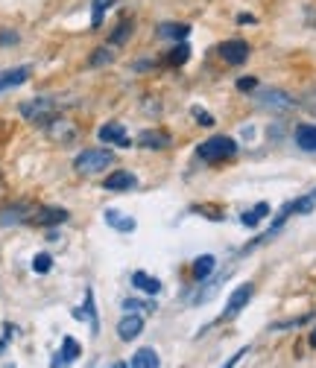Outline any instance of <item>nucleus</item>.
<instances>
[{"label":"nucleus","mask_w":316,"mask_h":368,"mask_svg":"<svg viewBox=\"0 0 316 368\" xmlns=\"http://www.w3.org/2000/svg\"><path fill=\"white\" fill-rule=\"evenodd\" d=\"M18 36L15 32H0V44H15Z\"/></svg>","instance_id":"nucleus-33"},{"label":"nucleus","mask_w":316,"mask_h":368,"mask_svg":"<svg viewBox=\"0 0 316 368\" xmlns=\"http://www.w3.org/2000/svg\"><path fill=\"white\" fill-rule=\"evenodd\" d=\"M138 144L147 146V149H167L170 146V135L158 132V129H147V132L138 135Z\"/></svg>","instance_id":"nucleus-13"},{"label":"nucleus","mask_w":316,"mask_h":368,"mask_svg":"<svg viewBox=\"0 0 316 368\" xmlns=\"http://www.w3.org/2000/svg\"><path fill=\"white\" fill-rule=\"evenodd\" d=\"M252 292H255V287H252V284H241V287H237V289L232 292V295H228V304H226V310H223V319H234L237 313H241V310L249 304Z\"/></svg>","instance_id":"nucleus-5"},{"label":"nucleus","mask_w":316,"mask_h":368,"mask_svg":"<svg viewBox=\"0 0 316 368\" xmlns=\"http://www.w3.org/2000/svg\"><path fill=\"white\" fill-rule=\"evenodd\" d=\"M50 269H53V257L50 254H36V257H32V272L47 275Z\"/></svg>","instance_id":"nucleus-27"},{"label":"nucleus","mask_w":316,"mask_h":368,"mask_svg":"<svg viewBox=\"0 0 316 368\" xmlns=\"http://www.w3.org/2000/svg\"><path fill=\"white\" fill-rule=\"evenodd\" d=\"M232 155H237V140L228 137V135H214V137H208L199 146V158L211 161V164H217V161H226V158H232Z\"/></svg>","instance_id":"nucleus-1"},{"label":"nucleus","mask_w":316,"mask_h":368,"mask_svg":"<svg viewBox=\"0 0 316 368\" xmlns=\"http://www.w3.org/2000/svg\"><path fill=\"white\" fill-rule=\"evenodd\" d=\"M188 59H191V47L184 44V41H182V44H176V47H173V50L167 53V64H170V68H179V64H184Z\"/></svg>","instance_id":"nucleus-23"},{"label":"nucleus","mask_w":316,"mask_h":368,"mask_svg":"<svg viewBox=\"0 0 316 368\" xmlns=\"http://www.w3.org/2000/svg\"><path fill=\"white\" fill-rule=\"evenodd\" d=\"M85 310H88V316H91V333L97 337V333H100V321H97V310H94V292H91V289H85Z\"/></svg>","instance_id":"nucleus-26"},{"label":"nucleus","mask_w":316,"mask_h":368,"mask_svg":"<svg viewBox=\"0 0 316 368\" xmlns=\"http://www.w3.org/2000/svg\"><path fill=\"white\" fill-rule=\"evenodd\" d=\"M141 333H144V319H141L138 313H126V316L121 319V324H117V337H121L123 342H135Z\"/></svg>","instance_id":"nucleus-7"},{"label":"nucleus","mask_w":316,"mask_h":368,"mask_svg":"<svg viewBox=\"0 0 316 368\" xmlns=\"http://www.w3.org/2000/svg\"><path fill=\"white\" fill-rule=\"evenodd\" d=\"M100 140H103V144L132 146V144H129V137H126V129H123V123H106V126L100 129Z\"/></svg>","instance_id":"nucleus-12"},{"label":"nucleus","mask_w":316,"mask_h":368,"mask_svg":"<svg viewBox=\"0 0 316 368\" xmlns=\"http://www.w3.org/2000/svg\"><path fill=\"white\" fill-rule=\"evenodd\" d=\"M21 114H24V120L29 123H45L50 126L56 120V103L50 100V96H38V100H29L21 105Z\"/></svg>","instance_id":"nucleus-2"},{"label":"nucleus","mask_w":316,"mask_h":368,"mask_svg":"<svg viewBox=\"0 0 316 368\" xmlns=\"http://www.w3.org/2000/svg\"><path fill=\"white\" fill-rule=\"evenodd\" d=\"M193 114L199 117V120H196V123H199V126H214V117H211L208 111H202V108H193Z\"/></svg>","instance_id":"nucleus-31"},{"label":"nucleus","mask_w":316,"mask_h":368,"mask_svg":"<svg viewBox=\"0 0 316 368\" xmlns=\"http://www.w3.org/2000/svg\"><path fill=\"white\" fill-rule=\"evenodd\" d=\"M135 187H138V179L126 170H117L106 179V190H112V193H126V190H135Z\"/></svg>","instance_id":"nucleus-10"},{"label":"nucleus","mask_w":316,"mask_h":368,"mask_svg":"<svg viewBox=\"0 0 316 368\" xmlns=\"http://www.w3.org/2000/svg\"><path fill=\"white\" fill-rule=\"evenodd\" d=\"M264 216H269V205H267V202H260V205H255L252 211H246V213L241 216V222L246 225V228H255V225L264 220Z\"/></svg>","instance_id":"nucleus-21"},{"label":"nucleus","mask_w":316,"mask_h":368,"mask_svg":"<svg viewBox=\"0 0 316 368\" xmlns=\"http://www.w3.org/2000/svg\"><path fill=\"white\" fill-rule=\"evenodd\" d=\"M258 88V79L252 77H243V79H237V91H243V94H252Z\"/></svg>","instance_id":"nucleus-30"},{"label":"nucleus","mask_w":316,"mask_h":368,"mask_svg":"<svg viewBox=\"0 0 316 368\" xmlns=\"http://www.w3.org/2000/svg\"><path fill=\"white\" fill-rule=\"evenodd\" d=\"M158 36H161V38L184 41V38L191 36V27H188V24H161V27H158Z\"/></svg>","instance_id":"nucleus-20"},{"label":"nucleus","mask_w":316,"mask_h":368,"mask_svg":"<svg viewBox=\"0 0 316 368\" xmlns=\"http://www.w3.org/2000/svg\"><path fill=\"white\" fill-rule=\"evenodd\" d=\"M304 105H308V108H311V111L316 114V94H313V96H308V100H304Z\"/></svg>","instance_id":"nucleus-34"},{"label":"nucleus","mask_w":316,"mask_h":368,"mask_svg":"<svg viewBox=\"0 0 316 368\" xmlns=\"http://www.w3.org/2000/svg\"><path fill=\"white\" fill-rule=\"evenodd\" d=\"M255 103L260 105V108H269V111H293L299 103L293 100L290 94H284V91H258L255 94Z\"/></svg>","instance_id":"nucleus-4"},{"label":"nucleus","mask_w":316,"mask_h":368,"mask_svg":"<svg viewBox=\"0 0 316 368\" xmlns=\"http://www.w3.org/2000/svg\"><path fill=\"white\" fill-rule=\"evenodd\" d=\"M106 62H112V50H108V47H100V50H97L94 53V56H91V68H100V64H106Z\"/></svg>","instance_id":"nucleus-29"},{"label":"nucleus","mask_w":316,"mask_h":368,"mask_svg":"<svg viewBox=\"0 0 316 368\" xmlns=\"http://www.w3.org/2000/svg\"><path fill=\"white\" fill-rule=\"evenodd\" d=\"M36 222H38V225H59V222H68V211H64V208H45V211H38Z\"/></svg>","instance_id":"nucleus-17"},{"label":"nucleus","mask_w":316,"mask_h":368,"mask_svg":"<svg viewBox=\"0 0 316 368\" xmlns=\"http://www.w3.org/2000/svg\"><path fill=\"white\" fill-rule=\"evenodd\" d=\"M27 79H29V68H27V64L12 68V70H3V73H0V94L18 88V85H24Z\"/></svg>","instance_id":"nucleus-11"},{"label":"nucleus","mask_w":316,"mask_h":368,"mask_svg":"<svg viewBox=\"0 0 316 368\" xmlns=\"http://www.w3.org/2000/svg\"><path fill=\"white\" fill-rule=\"evenodd\" d=\"M112 368H132V365H126V363H114Z\"/></svg>","instance_id":"nucleus-36"},{"label":"nucleus","mask_w":316,"mask_h":368,"mask_svg":"<svg viewBox=\"0 0 316 368\" xmlns=\"http://www.w3.org/2000/svg\"><path fill=\"white\" fill-rule=\"evenodd\" d=\"M214 269H217V257H214V254L196 257V261H193V269H191V272H193V280H205V278L214 272Z\"/></svg>","instance_id":"nucleus-16"},{"label":"nucleus","mask_w":316,"mask_h":368,"mask_svg":"<svg viewBox=\"0 0 316 368\" xmlns=\"http://www.w3.org/2000/svg\"><path fill=\"white\" fill-rule=\"evenodd\" d=\"M296 144L304 153H316V126H311V123L296 126Z\"/></svg>","instance_id":"nucleus-14"},{"label":"nucleus","mask_w":316,"mask_h":368,"mask_svg":"<svg viewBox=\"0 0 316 368\" xmlns=\"http://www.w3.org/2000/svg\"><path fill=\"white\" fill-rule=\"evenodd\" d=\"M114 0H91V27H103V15H106V9L112 6Z\"/></svg>","instance_id":"nucleus-24"},{"label":"nucleus","mask_w":316,"mask_h":368,"mask_svg":"<svg viewBox=\"0 0 316 368\" xmlns=\"http://www.w3.org/2000/svg\"><path fill=\"white\" fill-rule=\"evenodd\" d=\"M220 56L228 62V64H243L246 59H249V44L243 38H232V41H223L220 47Z\"/></svg>","instance_id":"nucleus-6"},{"label":"nucleus","mask_w":316,"mask_h":368,"mask_svg":"<svg viewBox=\"0 0 316 368\" xmlns=\"http://www.w3.org/2000/svg\"><path fill=\"white\" fill-rule=\"evenodd\" d=\"M27 220V205H12L0 213V225H12V222H24Z\"/></svg>","instance_id":"nucleus-22"},{"label":"nucleus","mask_w":316,"mask_h":368,"mask_svg":"<svg viewBox=\"0 0 316 368\" xmlns=\"http://www.w3.org/2000/svg\"><path fill=\"white\" fill-rule=\"evenodd\" d=\"M103 220H106V225H112V228L121 231V234H132L138 228V222L132 220V216H126L123 211H117V208H108L103 213Z\"/></svg>","instance_id":"nucleus-9"},{"label":"nucleus","mask_w":316,"mask_h":368,"mask_svg":"<svg viewBox=\"0 0 316 368\" xmlns=\"http://www.w3.org/2000/svg\"><path fill=\"white\" fill-rule=\"evenodd\" d=\"M129 32H132V21H121V24H117V29L112 32V47L123 44V41L129 38Z\"/></svg>","instance_id":"nucleus-25"},{"label":"nucleus","mask_w":316,"mask_h":368,"mask_svg":"<svg viewBox=\"0 0 316 368\" xmlns=\"http://www.w3.org/2000/svg\"><path fill=\"white\" fill-rule=\"evenodd\" d=\"M132 287L141 289V292H147V295H158V292H161V280L147 275V272H135L132 275Z\"/></svg>","instance_id":"nucleus-15"},{"label":"nucleus","mask_w":316,"mask_h":368,"mask_svg":"<svg viewBox=\"0 0 316 368\" xmlns=\"http://www.w3.org/2000/svg\"><path fill=\"white\" fill-rule=\"evenodd\" d=\"M73 167L80 172H103L106 167H112V153L108 149H85L76 155Z\"/></svg>","instance_id":"nucleus-3"},{"label":"nucleus","mask_w":316,"mask_h":368,"mask_svg":"<svg viewBox=\"0 0 316 368\" xmlns=\"http://www.w3.org/2000/svg\"><path fill=\"white\" fill-rule=\"evenodd\" d=\"M132 368H158V354L152 348H138L132 354Z\"/></svg>","instance_id":"nucleus-18"},{"label":"nucleus","mask_w":316,"mask_h":368,"mask_svg":"<svg viewBox=\"0 0 316 368\" xmlns=\"http://www.w3.org/2000/svg\"><path fill=\"white\" fill-rule=\"evenodd\" d=\"M246 354H249V348H241V351H237V354H232V360H228V363H226L223 368H237V363H241Z\"/></svg>","instance_id":"nucleus-32"},{"label":"nucleus","mask_w":316,"mask_h":368,"mask_svg":"<svg viewBox=\"0 0 316 368\" xmlns=\"http://www.w3.org/2000/svg\"><path fill=\"white\" fill-rule=\"evenodd\" d=\"M311 348H316V330L311 333Z\"/></svg>","instance_id":"nucleus-35"},{"label":"nucleus","mask_w":316,"mask_h":368,"mask_svg":"<svg viewBox=\"0 0 316 368\" xmlns=\"http://www.w3.org/2000/svg\"><path fill=\"white\" fill-rule=\"evenodd\" d=\"M123 310L126 313H135V310H156V304H152V301H135V298H126L123 301Z\"/></svg>","instance_id":"nucleus-28"},{"label":"nucleus","mask_w":316,"mask_h":368,"mask_svg":"<svg viewBox=\"0 0 316 368\" xmlns=\"http://www.w3.org/2000/svg\"><path fill=\"white\" fill-rule=\"evenodd\" d=\"M313 208H316V187H313L311 193H304V196H299L296 202H290V205H287L290 216H293V213H311Z\"/></svg>","instance_id":"nucleus-19"},{"label":"nucleus","mask_w":316,"mask_h":368,"mask_svg":"<svg viewBox=\"0 0 316 368\" xmlns=\"http://www.w3.org/2000/svg\"><path fill=\"white\" fill-rule=\"evenodd\" d=\"M80 351H82L80 342H76L73 337H64L59 356H53V368H71L76 360H80Z\"/></svg>","instance_id":"nucleus-8"}]
</instances>
